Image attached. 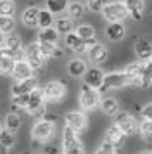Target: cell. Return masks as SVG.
Wrapping results in <instances>:
<instances>
[{"mask_svg": "<svg viewBox=\"0 0 152 154\" xmlns=\"http://www.w3.org/2000/svg\"><path fill=\"white\" fill-rule=\"evenodd\" d=\"M105 35H107V38H109V40L117 42V40H121V38L124 36V26L119 21L111 23L109 26H107V29H105Z\"/></svg>", "mask_w": 152, "mask_h": 154, "instance_id": "19", "label": "cell"}, {"mask_svg": "<svg viewBox=\"0 0 152 154\" xmlns=\"http://www.w3.org/2000/svg\"><path fill=\"white\" fill-rule=\"evenodd\" d=\"M124 4H126V7H128V12L131 14V17L135 19V21H142V17H144V0H124Z\"/></svg>", "mask_w": 152, "mask_h": 154, "instance_id": "16", "label": "cell"}, {"mask_svg": "<svg viewBox=\"0 0 152 154\" xmlns=\"http://www.w3.org/2000/svg\"><path fill=\"white\" fill-rule=\"evenodd\" d=\"M69 69V75L71 76H83L85 75V71H87V64H85V61H81V59H73L71 63H69L68 66Z\"/></svg>", "mask_w": 152, "mask_h": 154, "instance_id": "22", "label": "cell"}, {"mask_svg": "<svg viewBox=\"0 0 152 154\" xmlns=\"http://www.w3.org/2000/svg\"><path fill=\"white\" fill-rule=\"evenodd\" d=\"M140 132H142V137L145 140H152V119L145 118L140 125Z\"/></svg>", "mask_w": 152, "mask_h": 154, "instance_id": "34", "label": "cell"}, {"mask_svg": "<svg viewBox=\"0 0 152 154\" xmlns=\"http://www.w3.org/2000/svg\"><path fill=\"white\" fill-rule=\"evenodd\" d=\"M66 45H68L73 52H78V54H81V52H85V50L88 49L87 43H85V40H83L81 36H78L76 33H68V35H66Z\"/></svg>", "mask_w": 152, "mask_h": 154, "instance_id": "15", "label": "cell"}, {"mask_svg": "<svg viewBox=\"0 0 152 154\" xmlns=\"http://www.w3.org/2000/svg\"><path fill=\"white\" fill-rule=\"evenodd\" d=\"M62 151L66 154H81L83 152V147H81V142L78 139V135L73 128L66 126L64 130V135H62Z\"/></svg>", "mask_w": 152, "mask_h": 154, "instance_id": "2", "label": "cell"}, {"mask_svg": "<svg viewBox=\"0 0 152 154\" xmlns=\"http://www.w3.org/2000/svg\"><path fill=\"white\" fill-rule=\"evenodd\" d=\"M76 35L81 36L83 40H87V38H92V36L95 35V31L88 24H81V26H78V29H76Z\"/></svg>", "mask_w": 152, "mask_h": 154, "instance_id": "36", "label": "cell"}, {"mask_svg": "<svg viewBox=\"0 0 152 154\" xmlns=\"http://www.w3.org/2000/svg\"><path fill=\"white\" fill-rule=\"evenodd\" d=\"M83 78H85V83H88L93 88H99L104 82V73L99 68H90V69L85 71Z\"/></svg>", "mask_w": 152, "mask_h": 154, "instance_id": "14", "label": "cell"}, {"mask_svg": "<svg viewBox=\"0 0 152 154\" xmlns=\"http://www.w3.org/2000/svg\"><path fill=\"white\" fill-rule=\"evenodd\" d=\"M14 64H16V61L12 57L0 56V75H11L14 69Z\"/></svg>", "mask_w": 152, "mask_h": 154, "instance_id": "26", "label": "cell"}, {"mask_svg": "<svg viewBox=\"0 0 152 154\" xmlns=\"http://www.w3.org/2000/svg\"><path fill=\"white\" fill-rule=\"evenodd\" d=\"M97 152H99V154H112V152H116V147H114L109 140L105 139V142L102 144V147H100Z\"/></svg>", "mask_w": 152, "mask_h": 154, "instance_id": "41", "label": "cell"}, {"mask_svg": "<svg viewBox=\"0 0 152 154\" xmlns=\"http://www.w3.org/2000/svg\"><path fill=\"white\" fill-rule=\"evenodd\" d=\"M52 23H54V14L48 9L40 11V14H38V26L40 28H48V26H52Z\"/></svg>", "mask_w": 152, "mask_h": 154, "instance_id": "28", "label": "cell"}, {"mask_svg": "<svg viewBox=\"0 0 152 154\" xmlns=\"http://www.w3.org/2000/svg\"><path fill=\"white\" fill-rule=\"evenodd\" d=\"M16 4L12 0H0V16H14Z\"/></svg>", "mask_w": 152, "mask_h": 154, "instance_id": "32", "label": "cell"}, {"mask_svg": "<svg viewBox=\"0 0 152 154\" xmlns=\"http://www.w3.org/2000/svg\"><path fill=\"white\" fill-rule=\"evenodd\" d=\"M116 125L123 130L126 135H133L137 132V121L135 118L128 114V112H119L117 111V118H116Z\"/></svg>", "mask_w": 152, "mask_h": 154, "instance_id": "10", "label": "cell"}, {"mask_svg": "<svg viewBox=\"0 0 152 154\" xmlns=\"http://www.w3.org/2000/svg\"><path fill=\"white\" fill-rule=\"evenodd\" d=\"M135 50H137L138 59H142V61L152 59V45H150V42H147V40H138L137 45H135Z\"/></svg>", "mask_w": 152, "mask_h": 154, "instance_id": "20", "label": "cell"}, {"mask_svg": "<svg viewBox=\"0 0 152 154\" xmlns=\"http://www.w3.org/2000/svg\"><path fill=\"white\" fill-rule=\"evenodd\" d=\"M38 47H40L41 54L47 57V59H50V57H54V52H55V43H48V42H41V40H38Z\"/></svg>", "mask_w": 152, "mask_h": 154, "instance_id": "33", "label": "cell"}, {"mask_svg": "<svg viewBox=\"0 0 152 154\" xmlns=\"http://www.w3.org/2000/svg\"><path fill=\"white\" fill-rule=\"evenodd\" d=\"M5 33H2V31H0V45H4V43H5Z\"/></svg>", "mask_w": 152, "mask_h": 154, "instance_id": "45", "label": "cell"}, {"mask_svg": "<svg viewBox=\"0 0 152 154\" xmlns=\"http://www.w3.org/2000/svg\"><path fill=\"white\" fill-rule=\"evenodd\" d=\"M102 109L105 114H109V116H114V114H117V102H116V99H104L102 100Z\"/></svg>", "mask_w": 152, "mask_h": 154, "instance_id": "30", "label": "cell"}, {"mask_svg": "<svg viewBox=\"0 0 152 154\" xmlns=\"http://www.w3.org/2000/svg\"><path fill=\"white\" fill-rule=\"evenodd\" d=\"M24 57H26L28 63L31 64L33 69H40L41 66L45 64V59H47V57L41 54L38 43H31V45H28L26 52H24Z\"/></svg>", "mask_w": 152, "mask_h": 154, "instance_id": "8", "label": "cell"}, {"mask_svg": "<svg viewBox=\"0 0 152 154\" xmlns=\"http://www.w3.org/2000/svg\"><path fill=\"white\" fill-rule=\"evenodd\" d=\"M7 149H9V147H5L4 144H0V154H5V152H7Z\"/></svg>", "mask_w": 152, "mask_h": 154, "instance_id": "44", "label": "cell"}, {"mask_svg": "<svg viewBox=\"0 0 152 154\" xmlns=\"http://www.w3.org/2000/svg\"><path fill=\"white\" fill-rule=\"evenodd\" d=\"M38 14H40V11L36 7H29L24 11V14H23V23L26 24L28 28H35V26H38Z\"/></svg>", "mask_w": 152, "mask_h": 154, "instance_id": "21", "label": "cell"}, {"mask_svg": "<svg viewBox=\"0 0 152 154\" xmlns=\"http://www.w3.org/2000/svg\"><path fill=\"white\" fill-rule=\"evenodd\" d=\"M43 90L35 88L29 94V102L26 106V111L33 116V118H41L45 114V106H43Z\"/></svg>", "mask_w": 152, "mask_h": 154, "instance_id": "3", "label": "cell"}, {"mask_svg": "<svg viewBox=\"0 0 152 154\" xmlns=\"http://www.w3.org/2000/svg\"><path fill=\"white\" fill-rule=\"evenodd\" d=\"M38 40H41V42H48V43H57V40H59V31L54 29L52 26H48V28H41L40 35H38Z\"/></svg>", "mask_w": 152, "mask_h": 154, "instance_id": "23", "label": "cell"}, {"mask_svg": "<svg viewBox=\"0 0 152 154\" xmlns=\"http://www.w3.org/2000/svg\"><path fill=\"white\" fill-rule=\"evenodd\" d=\"M71 29H73V23L69 21V19H59L57 21V31L59 33L68 35V33H71Z\"/></svg>", "mask_w": 152, "mask_h": 154, "instance_id": "37", "label": "cell"}, {"mask_svg": "<svg viewBox=\"0 0 152 154\" xmlns=\"http://www.w3.org/2000/svg\"><path fill=\"white\" fill-rule=\"evenodd\" d=\"M152 85V63L144 64L142 68V76H140V87H150Z\"/></svg>", "mask_w": 152, "mask_h": 154, "instance_id": "25", "label": "cell"}, {"mask_svg": "<svg viewBox=\"0 0 152 154\" xmlns=\"http://www.w3.org/2000/svg\"><path fill=\"white\" fill-rule=\"evenodd\" d=\"M45 152H59V151L54 149V147H47V149H45Z\"/></svg>", "mask_w": 152, "mask_h": 154, "instance_id": "46", "label": "cell"}, {"mask_svg": "<svg viewBox=\"0 0 152 154\" xmlns=\"http://www.w3.org/2000/svg\"><path fill=\"white\" fill-rule=\"evenodd\" d=\"M0 56H4V45H0Z\"/></svg>", "mask_w": 152, "mask_h": 154, "instance_id": "47", "label": "cell"}, {"mask_svg": "<svg viewBox=\"0 0 152 154\" xmlns=\"http://www.w3.org/2000/svg\"><path fill=\"white\" fill-rule=\"evenodd\" d=\"M28 102H29V94H21V95H14L12 97V104L16 107H24L26 109Z\"/></svg>", "mask_w": 152, "mask_h": 154, "instance_id": "38", "label": "cell"}, {"mask_svg": "<svg viewBox=\"0 0 152 154\" xmlns=\"http://www.w3.org/2000/svg\"><path fill=\"white\" fill-rule=\"evenodd\" d=\"M88 56H90V61H92V63L100 64L107 59V50H105V47L100 45V43H93L88 50Z\"/></svg>", "mask_w": 152, "mask_h": 154, "instance_id": "18", "label": "cell"}, {"mask_svg": "<svg viewBox=\"0 0 152 154\" xmlns=\"http://www.w3.org/2000/svg\"><path fill=\"white\" fill-rule=\"evenodd\" d=\"M66 126L73 128L74 132H83L87 128V116L80 111H71L66 114Z\"/></svg>", "mask_w": 152, "mask_h": 154, "instance_id": "9", "label": "cell"}, {"mask_svg": "<svg viewBox=\"0 0 152 154\" xmlns=\"http://www.w3.org/2000/svg\"><path fill=\"white\" fill-rule=\"evenodd\" d=\"M142 114H144V118L152 119V104L145 106V107H144V111H142Z\"/></svg>", "mask_w": 152, "mask_h": 154, "instance_id": "42", "label": "cell"}, {"mask_svg": "<svg viewBox=\"0 0 152 154\" xmlns=\"http://www.w3.org/2000/svg\"><path fill=\"white\" fill-rule=\"evenodd\" d=\"M102 14L107 21L114 23V21H123L124 17H128V7L126 4L121 2H112V4H105L102 7Z\"/></svg>", "mask_w": 152, "mask_h": 154, "instance_id": "1", "label": "cell"}, {"mask_svg": "<svg viewBox=\"0 0 152 154\" xmlns=\"http://www.w3.org/2000/svg\"><path fill=\"white\" fill-rule=\"evenodd\" d=\"M0 144H4L5 147H12L14 146V133L9 130H0Z\"/></svg>", "mask_w": 152, "mask_h": 154, "instance_id": "35", "label": "cell"}, {"mask_svg": "<svg viewBox=\"0 0 152 154\" xmlns=\"http://www.w3.org/2000/svg\"><path fill=\"white\" fill-rule=\"evenodd\" d=\"M12 76L21 82V80H26V78L33 76V68H31V64L24 61V59H19V61H16L14 64V69H12Z\"/></svg>", "mask_w": 152, "mask_h": 154, "instance_id": "11", "label": "cell"}, {"mask_svg": "<svg viewBox=\"0 0 152 154\" xmlns=\"http://www.w3.org/2000/svg\"><path fill=\"white\" fill-rule=\"evenodd\" d=\"M105 139L109 140V142H111V144H112L114 147H116V149H119V147L124 144L126 133H124L117 125H112L109 130H107V133H105Z\"/></svg>", "mask_w": 152, "mask_h": 154, "instance_id": "12", "label": "cell"}, {"mask_svg": "<svg viewBox=\"0 0 152 154\" xmlns=\"http://www.w3.org/2000/svg\"><path fill=\"white\" fill-rule=\"evenodd\" d=\"M41 90H43V97L50 102H59L66 97V87L61 82H48Z\"/></svg>", "mask_w": 152, "mask_h": 154, "instance_id": "6", "label": "cell"}, {"mask_svg": "<svg viewBox=\"0 0 152 154\" xmlns=\"http://www.w3.org/2000/svg\"><path fill=\"white\" fill-rule=\"evenodd\" d=\"M124 85H128L126 73H111V75H104V82L99 87V90L107 92L109 88H121Z\"/></svg>", "mask_w": 152, "mask_h": 154, "instance_id": "7", "label": "cell"}, {"mask_svg": "<svg viewBox=\"0 0 152 154\" xmlns=\"http://www.w3.org/2000/svg\"><path fill=\"white\" fill-rule=\"evenodd\" d=\"M5 128L9 130V132H12L16 133L17 130L21 128V118L17 116V114H7V118H5Z\"/></svg>", "mask_w": 152, "mask_h": 154, "instance_id": "27", "label": "cell"}, {"mask_svg": "<svg viewBox=\"0 0 152 154\" xmlns=\"http://www.w3.org/2000/svg\"><path fill=\"white\" fill-rule=\"evenodd\" d=\"M80 102H81L83 109H95L97 104H100V99H99V92L90 87L88 83L81 85V94H80Z\"/></svg>", "mask_w": 152, "mask_h": 154, "instance_id": "5", "label": "cell"}, {"mask_svg": "<svg viewBox=\"0 0 152 154\" xmlns=\"http://www.w3.org/2000/svg\"><path fill=\"white\" fill-rule=\"evenodd\" d=\"M83 12H85V7H83L80 2H73V4L68 5V14H69V17H73V19L81 17Z\"/></svg>", "mask_w": 152, "mask_h": 154, "instance_id": "31", "label": "cell"}, {"mask_svg": "<svg viewBox=\"0 0 152 154\" xmlns=\"http://www.w3.org/2000/svg\"><path fill=\"white\" fill-rule=\"evenodd\" d=\"M16 26V23H14V17L12 16H0V31L2 33H11Z\"/></svg>", "mask_w": 152, "mask_h": 154, "instance_id": "29", "label": "cell"}, {"mask_svg": "<svg viewBox=\"0 0 152 154\" xmlns=\"http://www.w3.org/2000/svg\"><path fill=\"white\" fill-rule=\"evenodd\" d=\"M68 0H47V9L52 14H61L64 11H68Z\"/></svg>", "mask_w": 152, "mask_h": 154, "instance_id": "24", "label": "cell"}, {"mask_svg": "<svg viewBox=\"0 0 152 154\" xmlns=\"http://www.w3.org/2000/svg\"><path fill=\"white\" fill-rule=\"evenodd\" d=\"M4 45L9 47V49H12V50H19L21 49V38L16 36V35H9L5 38V43H4Z\"/></svg>", "mask_w": 152, "mask_h": 154, "instance_id": "39", "label": "cell"}, {"mask_svg": "<svg viewBox=\"0 0 152 154\" xmlns=\"http://www.w3.org/2000/svg\"><path fill=\"white\" fill-rule=\"evenodd\" d=\"M142 68L144 64L133 63L126 68V78H128V85H140V76H142Z\"/></svg>", "mask_w": 152, "mask_h": 154, "instance_id": "17", "label": "cell"}, {"mask_svg": "<svg viewBox=\"0 0 152 154\" xmlns=\"http://www.w3.org/2000/svg\"><path fill=\"white\" fill-rule=\"evenodd\" d=\"M43 116H45V119H48V121H57V116H55V114H52V112H45V114H43Z\"/></svg>", "mask_w": 152, "mask_h": 154, "instance_id": "43", "label": "cell"}, {"mask_svg": "<svg viewBox=\"0 0 152 154\" xmlns=\"http://www.w3.org/2000/svg\"><path fill=\"white\" fill-rule=\"evenodd\" d=\"M107 4V0H87V5L93 12H102V7Z\"/></svg>", "mask_w": 152, "mask_h": 154, "instance_id": "40", "label": "cell"}, {"mask_svg": "<svg viewBox=\"0 0 152 154\" xmlns=\"http://www.w3.org/2000/svg\"><path fill=\"white\" fill-rule=\"evenodd\" d=\"M36 88V78L29 76L26 80H21L12 87V94L14 95H21V94H31Z\"/></svg>", "mask_w": 152, "mask_h": 154, "instance_id": "13", "label": "cell"}, {"mask_svg": "<svg viewBox=\"0 0 152 154\" xmlns=\"http://www.w3.org/2000/svg\"><path fill=\"white\" fill-rule=\"evenodd\" d=\"M54 133H55V123L54 121H48V119H41L38 123H35L33 130H31L33 139L40 140V142H45V140L52 139Z\"/></svg>", "mask_w": 152, "mask_h": 154, "instance_id": "4", "label": "cell"}]
</instances>
